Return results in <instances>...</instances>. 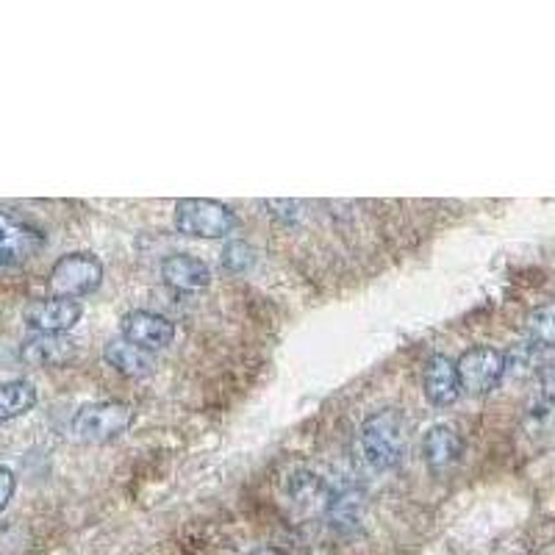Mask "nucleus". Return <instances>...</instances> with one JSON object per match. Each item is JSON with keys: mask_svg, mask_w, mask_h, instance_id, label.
Masks as SVG:
<instances>
[{"mask_svg": "<svg viewBox=\"0 0 555 555\" xmlns=\"http://www.w3.org/2000/svg\"><path fill=\"white\" fill-rule=\"evenodd\" d=\"M409 448V423L398 409H380L364 420L356 436V464L366 473H389L403 461Z\"/></svg>", "mask_w": 555, "mask_h": 555, "instance_id": "nucleus-1", "label": "nucleus"}, {"mask_svg": "<svg viewBox=\"0 0 555 555\" xmlns=\"http://www.w3.org/2000/svg\"><path fill=\"white\" fill-rule=\"evenodd\" d=\"M178 234L195 236V240H225L240 228V217L231 206L208 197H181L176 203Z\"/></svg>", "mask_w": 555, "mask_h": 555, "instance_id": "nucleus-2", "label": "nucleus"}, {"mask_svg": "<svg viewBox=\"0 0 555 555\" xmlns=\"http://www.w3.org/2000/svg\"><path fill=\"white\" fill-rule=\"evenodd\" d=\"M133 425V409L128 403L106 400V403L81 405L69 423V434L83 444H108L128 434Z\"/></svg>", "mask_w": 555, "mask_h": 555, "instance_id": "nucleus-3", "label": "nucleus"}, {"mask_svg": "<svg viewBox=\"0 0 555 555\" xmlns=\"http://www.w3.org/2000/svg\"><path fill=\"white\" fill-rule=\"evenodd\" d=\"M103 264L92 253H67L53 264L48 286L53 297H67V300H81L101 289Z\"/></svg>", "mask_w": 555, "mask_h": 555, "instance_id": "nucleus-4", "label": "nucleus"}, {"mask_svg": "<svg viewBox=\"0 0 555 555\" xmlns=\"http://www.w3.org/2000/svg\"><path fill=\"white\" fill-rule=\"evenodd\" d=\"M44 245V234L12 208H0V270L17 267L37 256Z\"/></svg>", "mask_w": 555, "mask_h": 555, "instance_id": "nucleus-5", "label": "nucleus"}, {"mask_svg": "<svg viewBox=\"0 0 555 555\" xmlns=\"http://www.w3.org/2000/svg\"><path fill=\"white\" fill-rule=\"evenodd\" d=\"M455 370H459L461 389L469 391V395H489L503 380L508 359L494 347L478 345L469 347L467 353L455 361Z\"/></svg>", "mask_w": 555, "mask_h": 555, "instance_id": "nucleus-6", "label": "nucleus"}, {"mask_svg": "<svg viewBox=\"0 0 555 555\" xmlns=\"http://www.w3.org/2000/svg\"><path fill=\"white\" fill-rule=\"evenodd\" d=\"M83 306L67 297H48V300H34L23 311V320L37 334H67L81 322Z\"/></svg>", "mask_w": 555, "mask_h": 555, "instance_id": "nucleus-7", "label": "nucleus"}, {"mask_svg": "<svg viewBox=\"0 0 555 555\" xmlns=\"http://www.w3.org/2000/svg\"><path fill=\"white\" fill-rule=\"evenodd\" d=\"M120 336L139 350H162L176 339V325L156 311H128L120 320Z\"/></svg>", "mask_w": 555, "mask_h": 555, "instance_id": "nucleus-8", "label": "nucleus"}, {"mask_svg": "<svg viewBox=\"0 0 555 555\" xmlns=\"http://www.w3.org/2000/svg\"><path fill=\"white\" fill-rule=\"evenodd\" d=\"M423 391L425 398H428V403L436 405V409H448V405H453L461 395L455 361L442 353L430 356L423 373Z\"/></svg>", "mask_w": 555, "mask_h": 555, "instance_id": "nucleus-9", "label": "nucleus"}, {"mask_svg": "<svg viewBox=\"0 0 555 555\" xmlns=\"http://www.w3.org/2000/svg\"><path fill=\"white\" fill-rule=\"evenodd\" d=\"M162 281L176 292H197L211 284V270L190 253H176L162 261Z\"/></svg>", "mask_w": 555, "mask_h": 555, "instance_id": "nucleus-10", "label": "nucleus"}, {"mask_svg": "<svg viewBox=\"0 0 555 555\" xmlns=\"http://www.w3.org/2000/svg\"><path fill=\"white\" fill-rule=\"evenodd\" d=\"M464 455V442L450 425H434L423 436V459L430 473H448Z\"/></svg>", "mask_w": 555, "mask_h": 555, "instance_id": "nucleus-11", "label": "nucleus"}, {"mask_svg": "<svg viewBox=\"0 0 555 555\" xmlns=\"http://www.w3.org/2000/svg\"><path fill=\"white\" fill-rule=\"evenodd\" d=\"M76 345L64 334H37L23 345L20 359L34 366H59L73 359Z\"/></svg>", "mask_w": 555, "mask_h": 555, "instance_id": "nucleus-12", "label": "nucleus"}, {"mask_svg": "<svg viewBox=\"0 0 555 555\" xmlns=\"http://www.w3.org/2000/svg\"><path fill=\"white\" fill-rule=\"evenodd\" d=\"M103 356H106V361L117 373L128 375V378H145V375L153 373V366H156V361L147 356V350H139L137 345L126 341L122 336L108 341Z\"/></svg>", "mask_w": 555, "mask_h": 555, "instance_id": "nucleus-13", "label": "nucleus"}, {"mask_svg": "<svg viewBox=\"0 0 555 555\" xmlns=\"http://www.w3.org/2000/svg\"><path fill=\"white\" fill-rule=\"evenodd\" d=\"M37 389L31 380H7L0 384V423L17 420L37 405Z\"/></svg>", "mask_w": 555, "mask_h": 555, "instance_id": "nucleus-14", "label": "nucleus"}, {"mask_svg": "<svg viewBox=\"0 0 555 555\" xmlns=\"http://www.w3.org/2000/svg\"><path fill=\"white\" fill-rule=\"evenodd\" d=\"M331 522L341 530H350L361 522V494L356 489H339L334 498L328 500Z\"/></svg>", "mask_w": 555, "mask_h": 555, "instance_id": "nucleus-15", "label": "nucleus"}, {"mask_svg": "<svg viewBox=\"0 0 555 555\" xmlns=\"http://www.w3.org/2000/svg\"><path fill=\"white\" fill-rule=\"evenodd\" d=\"M525 331H528L533 347H555V300L530 311L525 320Z\"/></svg>", "mask_w": 555, "mask_h": 555, "instance_id": "nucleus-16", "label": "nucleus"}, {"mask_svg": "<svg viewBox=\"0 0 555 555\" xmlns=\"http://www.w3.org/2000/svg\"><path fill=\"white\" fill-rule=\"evenodd\" d=\"M220 261H222V267L231 272V275H242V272H247L253 264H256V250H253L247 242L234 240L222 247Z\"/></svg>", "mask_w": 555, "mask_h": 555, "instance_id": "nucleus-17", "label": "nucleus"}, {"mask_svg": "<svg viewBox=\"0 0 555 555\" xmlns=\"http://www.w3.org/2000/svg\"><path fill=\"white\" fill-rule=\"evenodd\" d=\"M14 492H17V478L9 467H0V514L7 512V505L12 503Z\"/></svg>", "mask_w": 555, "mask_h": 555, "instance_id": "nucleus-18", "label": "nucleus"}, {"mask_svg": "<svg viewBox=\"0 0 555 555\" xmlns=\"http://www.w3.org/2000/svg\"><path fill=\"white\" fill-rule=\"evenodd\" d=\"M539 386H542V395L550 400V403H555V364H547L539 373Z\"/></svg>", "mask_w": 555, "mask_h": 555, "instance_id": "nucleus-19", "label": "nucleus"}, {"mask_svg": "<svg viewBox=\"0 0 555 555\" xmlns=\"http://www.w3.org/2000/svg\"><path fill=\"white\" fill-rule=\"evenodd\" d=\"M259 555H286V553H281V550H261Z\"/></svg>", "mask_w": 555, "mask_h": 555, "instance_id": "nucleus-20", "label": "nucleus"}]
</instances>
